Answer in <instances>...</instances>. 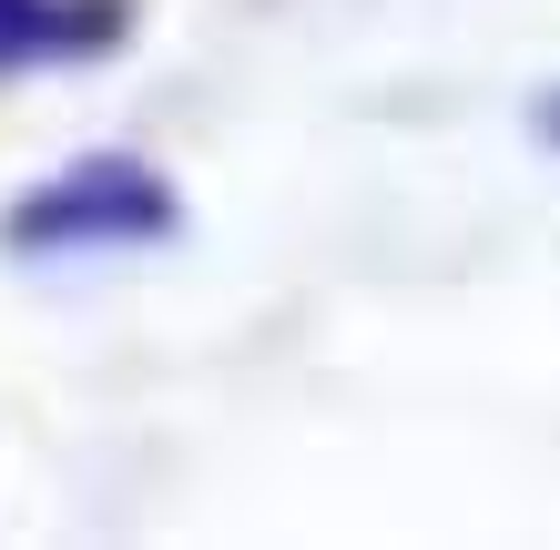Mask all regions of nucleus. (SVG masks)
Returning a JSON list of instances; mask_svg holds the SVG:
<instances>
[{"instance_id":"nucleus-1","label":"nucleus","mask_w":560,"mask_h":550,"mask_svg":"<svg viewBox=\"0 0 560 550\" xmlns=\"http://www.w3.org/2000/svg\"><path fill=\"white\" fill-rule=\"evenodd\" d=\"M72 224H113V235H133V224H163V204L133 184V164H92L82 194H61V204H31L21 235H72Z\"/></svg>"}]
</instances>
